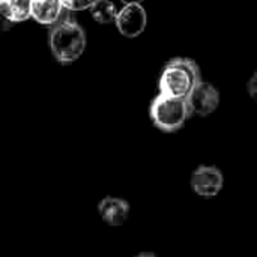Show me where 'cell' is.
Listing matches in <instances>:
<instances>
[{
  "mask_svg": "<svg viewBox=\"0 0 257 257\" xmlns=\"http://www.w3.org/2000/svg\"><path fill=\"white\" fill-rule=\"evenodd\" d=\"M60 0H32L30 2V17L42 26L56 24L63 11Z\"/></svg>",
  "mask_w": 257,
  "mask_h": 257,
  "instance_id": "obj_8",
  "label": "cell"
},
{
  "mask_svg": "<svg viewBox=\"0 0 257 257\" xmlns=\"http://www.w3.org/2000/svg\"><path fill=\"white\" fill-rule=\"evenodd\" d=\"M32 0H0V9L12 21L20 23L30 17Z\"/></svg>",
  "mask_w": 257,
  "mask_h": 257,
  "instance_id": "obj_9",
  "label": "cell"
},
{
  "mask_svg": "<svg viewBox=\"0 0 257 257\" xmlns=\"http://www.w3.org/2000/svg\"><path fill=\"white\" fill-rule=\"evenodd\" d=\"M63 8L68 11H83V9H89L95 0H60Z\"/></svg>",
  "mask_w": 257,
  "mask_h": 257,
  "instance_id": "obj_11",
  "label": "cell"
},
{
  "mask_svg": "<svg viewBox=\"0 0 257 257\" xmlns=\"http://www.w3.org/2000/svg\"><path fill=\"white\" fill-rule=\"evenodd\" d=\"M12 21L3 14V11L0 9V32H6V30H9L11 27H12Z\"/></svg>",
  "mask_w": 257,
  "mask_h": 257,
  "instance_id": "obj_13",
  "label": "cell"
},
{
  "mask_svg": "<svg viewBox=\"0 0 257 257\" xmlns=\"http://www.w3.org/2000/svg\"><path fill=\"white\" fill-rule=\"evenodd\" d=\"M116 27L126 38H137L143 33L148 23L146 11L142 5H125L116 15Z\"/></svg>",
  "mask_w": 257,
  "mask_h": 257,
  "instance_id": "obj_5",
  "label": "cell"
},
{
  "mask_svg": "<svg viewBox=\"0 0 257 257\" xmlns=\"http://www.w3.org/2000/svg\"><path fill=\"white\" fill-rule=\"evenodd\" d=\"M120 2L125 3V5H133V3H139V5H140L143 0H120Z\"/></svg>",
  "mask_w": 257,
  "mask_h": 257,
  "instance_id": "obj_14",
  "label": "cell"
},
{
  "mask_svg": "<svg viewBox=\"0 0 257 257\" xmlns=\"http://www.w3.org/2000/svg\"><path fill=\"white\" fill-rule=\"evenodd\" d=\"M89 9H90L92 18L101 24H108L114 21L117 15V9L114 3H111L110 0H95V3Z\"/></svg>",
  "mask_w": 257,
  "mask_h": 257,
  "instance_id": "obj_10",
  "label": "cell"
},
{
  "mask_svg": "<svg viewBox=\"0 0 257 257\" xmlns=\"http://www.w3.org/2000/svg\"><path fill=\"white\" fill-rule=\"evenodd\" d=\"M191 116L187 98H175L160 93L151 104V119L164 133H175Z\"/></svg>",
  "mask_w": 257,
  "mask_h": 257,
  "instance_id": "obj_3",
  "label": "cell"
},
{
  "mask_svg": "<svg viewBox=\"0 0 257 257\" xmlns=\"http://www.w3.org/2000/svg\"><path fill=\"white\" fill-rule=\"evenodd\" d=\"M136 257H157L154 253H140L139 256H136Z\"/></svg>",
  "mask_w": 257,
  "mask_h": 257,
  "instance_id": "obj_15",
  "label": "cell"
},
{
  "mask_svg": "<svg viewBox=\"0 0 257 257\" xmlns=\"http://www.w3.org/2000/svg\"><path fill=\"white\" fill-rule=\"evenodd\" d=\"M101 218L108 226H122L130 215V205L120 197H104L98 205Z\"/></svg>",
  "mask_w": 257,
  "mask_h": 257,
  "instance_id": "obj_7",
  "label": "cell"
},
{
  "mask_svg": "<svg viewBox=\"0 0 257 257\" xmlns=\"http://www.w3.org/2000/svg\"><path fill=\"white\" fill-rule=\"evenodd\" d=\"M50 48L60 63L75 62L86 48V33L74 20H59L51 26Z\"/></svg>",
  "mask_w": 257,
  "mask_h": 257,
  "instance_id": "obj_2",
  "label": "cell"
},
{
  "mask_svg": "<svg viewBox=\"0 0 257 257\" xmlns=\"http://www.w3.org/2000/svg\"><path fill=\"white\" fill-rule=\"evenodd\" d=\"M247 89H248L250 96L257 102V72L250 78V81H248V84H247Z\"/></svg>",
  "mask_w": 257,
  "mask_h": 257,
  "instance_id": "obj_12",
  "label": "cell"
},
{
  "mask_svg": "<svg viewBox=\"0 0 257 257\" xmlns=\"http://www.w3.org/2000/svg\"><path fill=\"white\" fill-rule=\"evenodd\" d=\"M224 185V176L220 169L214 166H200L191 176V188L200 197H215Z\"/></svg>",
  "mask_w": 257,
  "mask_h": 257,
  "instance_id": "obj_4",
  "label": "cell"
},
{
  "mask_svg": "<svg viewBox=\"0 0 257 257\" xmlns=\"http://www.w3.org/2000/svg\"><path fill=\"white\" fill-rule=\"evenodd\" d=\"M200 71L191 59H172L163 69L160 77V93L187 98L193 89L200 83Z\"/></svg>",
  "mask_w": 257,
  "mask_h": 257,
  "instance_id": "obj_1",
  "label": "cell"
},
{
  "mask_svg": "<svg viewBox=\"0 0 257 257\" xmlns=\"http://www.w3.org/2000/svg\"><path fill=\"white\" fill-rule=\"evenodd\" d=\"M187 102L191 114L208 116L217 110L220 104V93L212 84L200 81L187 96Z\"/></svg>",
  "mask_w": 257,
  "mask_h": 257,
  "instance_id": "obj_6",
  "label": "cell"
}]
</instances>
